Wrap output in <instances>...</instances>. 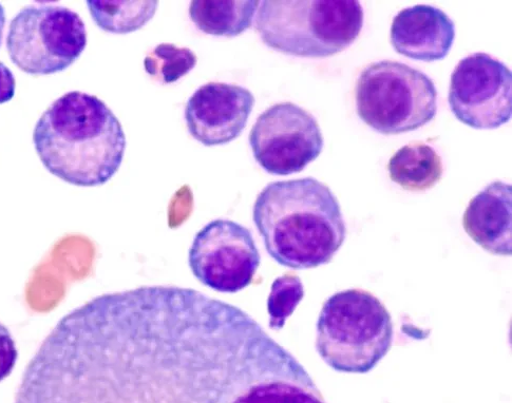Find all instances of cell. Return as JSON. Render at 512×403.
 <instances>
[{
	"label": "cell",
	"mask_w": 512,
	"mask_h": 403,
	"mask_svg": "<svg viewBox=\"0 0 512 403\" xmlns=\"http://www.w3.org/2000/svg\"><path fill=\"white\" fill-rule=\"evenodd\" d=\"M253 220L269 255L292 270L330 263L347 237L337 198L313 178L265 186L256 199Z\"/></svg>",
	"instance_id": "3"
},
{
	"label": "cell",
	"mask_w": 512,
	"mask_h": 403,
	"mask_svg": "<svg viewBox=\"0 0 512 403\" xmlns=\"http://www.w3.org/2000/svg\"><path fill=\"white\" fill-rule=\"evenodd\" d=\"M388 169L394 183L412 193H423L441 181L444 166L433 147L415 142L395 152Z\"/></svg>",
	"instance_id": "14"
},
{
	"label": "cell",
	"mask_w": 512,
	"mask_h": 403,
	"mask_svg": "<svg viewBox=\"0 0 512 403\" xmlns=\"http://www.w3.org/2000/svg\"><path fill=\"white\" fill-rule=\"evenodd\" d=\"M449 106L454 117L471 128L503 126L512 114L511 71L486 53L465 57L451 75Z\"/></svg>",
	"instance_id": "10"
},
{
	"label": "cell",
	"mask_w": 512,
	"mask_h": 403,
	"mask_svg": "<svg viewBox=\"0 0 512 403\" xmlns=\"http://www.w3.org/2000/svg\"><path fill=\"white\" fill-rule=\"evenodd\" d=\"M256 30L262 42L283 54L322 59L349 48L364 27L356 0H263Z\"/></svg>",
	"instance_id": "4"
},
{
	"label": "cell",
	"mask_w": 512,
	"mask_h": 403,
	"mask_svg": "<svg viewBox=\"0 0 512 403\" xmlns=\"http://www.w3.org/2000/svg\"><path fill=\"white\" fill-rule=\"evenodd\" d=\"M6 27V13L2 4H0V47H2L4 31Z\"/></svg>",
	"instance_id": "21"
},
{
	"label": "cell",
	"mask_w": 512,
	"mask_h": 403,
	"mask_svg": "<svg viewBox=\"0 0 512 403\" xmlns=\"http://www.w3.org/2000/svg\"><path fill=\"white\" fill-rule=\"evenodd\" d=\"M390 38L395 51L409 59L442 61L452 48L455 26L442 10L420 5L404 9L394 17Z\"/></svg>",
	"instance_id": "12"
},
{
	"label": "cell",
	"mask_w": 512,
	"mask_h": 403,
	"mask_svg": "<svg viewBox=\"0 0 512 403\" xmlns=\"http://www.w3.org/2000/svg\"><path fill=\"white\" fill-rule=\"evenodd\" d=\"M254 105L249 89L225 83L205 84L186 104L188 131L207 147L229 144L248 124Z\"/></svg>",
	"instance_id": "11"
},
{
	"label": "cell",
	"mask_w": 512,
	"mask_h": 403,
	"mask_svg": "<svg viewBox=\"0 0 512 403\" xmlns=\"http://www.w3.org/2000/svg\"><path fill=\"white\" fill-rule=\"evenodd\" d=\"M250 145L265 171L289 176L320 156L324 137L310 112L293 103H280L259 115L250 133Z\"/></svg>",
	"instance_id": "9"
},
{
	"label": "cell",
	"mask_w": 512,
	"mask_h": 403,
	"mask_svg": "<svg viewBox=\"0 0 512 403\" xmlns=\"http://www.w3.org/2000/svg\"><path fill=\"white\" fill-rule=\"evenodd\" d=\"M33 143L45 168L80 187L106 184L119 171L126 137L115 113L94 95L71 91L37 122Z\"/></svg>",
	"instance_id": "2"
},
{
	"label": "cell",
	"mask_w": 512,
	"mask_h": 403,
	"mask_svg": "<svg viewBox=\"0 0 512 403\" xmlns=\"http://www.w3.org/2000/svg\"><path fill=\"white\" fill-rule=\"evenodd\" d=\"M14 403H327L239 307L180 286L98 296L65 315Z\"/></svg>",
	"instance_id": "1"
},
{
	"label": "cell",
	"mask_w": 512,
	"mask_h": 403,
	"mask_svg": "<svg viewBox=\"0 0 512 403\" xmlns=\"http://www.w3.org/2000/svg\"><path fill=\"white\" fill-rule=\"evenodd\" d=\"M16 81L13 72L0 62V105L6 104L14 98Z\"/></svg>",
	"instance_id": "20"
},
{
	"label": "cell",
	"mask_w": 512,
	"mask_h": 403,
	"mask_svg": "<svg viewBox=\"0 0 512 403\" xmlns=\"http://www.w3.org/2000/svg\"><path fill=\"white\" fill-rule=\"evenodd\" d=\"M86 47L83 19L62 6L23 8L12 19L7 36L12 63L34 76L65 71L80 59Z\"/></svg>",
	"instance_id": "7"
},
{
	"label": "cell",
	"mask_w": 512,
	"mask_h": 403,
	"mask_svg": "<svg viewBox=\"0 0 512 403\" xmlns=\"http://www.w3.org/2000/svg\"><path fill=\"white\" fill-rule=\"evenodd\" d=\"M303 298L305 287L298 276L286 274L277 278L268 299L270 328L274 331L282 330Z\"/></svg>",
	"instance_id": "18"
},
{
	"label": "cell",
	"mask_w": 512,
	"mask_h": 403,
	"mask_svg": "<svg viewBox=\"0 0 512 403\" xmlns=\"http://www.w3.org/2000/svg\"><path fill=\"white\" fill-rule=\"evenodd\" d=\"M17 359L18 351L12 334L7 326L0 323V382L12 374Z\"/></svg>",
	"instance_id": "19"
},
{
	"label": "cell",
	"mask_w": 512,
	"mask_h": 403,
	"mask_svg": "<svg viewBox=\"0 0 512 403\" xmlns=\"http://www.w3.org/2000/svg\"><path fill=\"white\" fill-rule=\"evenodd\" d=\"M87 6L99 28L113 34H127L140 30L153 19L159 3L91 0Z\"/></svg>",
	"instance_id": "16"
},
{
	"label": "cell",
	"mask_w": 512,
	"mask_h": 403,
	"mask_svg": "<svg viewBox=\"0 0 512 403\" xmlns=\"http://www.w3.org/2000/svg\"><path fill=\"white\" fill-rule=\"evenodd\" d=\"M197 62V55L191 49L161 44L146 55L144 68L151 78L167 85L184 78L196 67Z\"/></svg>",
	"instance_id": "17"
},
{
	"label": "cell",
	"mask_w": 512,
	"mask_h": 403,
	"mask_svg": "<svg viewBox=\"0 0 512 403\" xmlns=\"http://www.w3.org/2000/svg\"><path fill=\"white\" fill-rule=\"evenodd\" d=\"M259 3L257 0H201L191 3L189 16L196 27L206 34L235 37L252 27Z\"/></svg>",
	"instance_id": "15"
},
{
	"label": "cell",
	"mask_w": 512,
	"mask_h": 403,
	"mask_svg": "<svg viewBox=\"0 0 512 403\" xmlns=\"http://www.w3.org/2000/svg\"><path fill=\"white\" fill-rule=\"evenodd\" d=\"M358 117L382 134L420 129L438 112L433 81L410 66L383 61L368 66L356 87Z\"/></svg>",
	"instance_id": "6"
},
{
	"label": "cell",
	"mask_w": 512,
	"mask_h": 403,
	"mask_svg": "<svg viewBox=\"0 0 512 403\" xmlns=\"http://www.w3.org/2000/svg\"><path fill=\"white\" fill-rule=\"evenodd\" d=\"M511 198L510 184L493 182L470 201L465 211V232L492 255L512 254Z\"/></svg>",
	"instance_id": "13"
},
{
	"label": "cell",
	"mask_w": 512,
	"mask_h": 403,
	"mask_svg": "<svg viewBox=\"0 0 512 403\" xmlns=\"http://www.w3.org/2000/svg\"><path fill=\"white\" fill-rule=\"evenodd\" d=\"M261 263L250 229L218 219L196 235L188 254L195 278L218 293L236 294L252 282Z\"/></svg>",
	"instance_id": "8"
},
{
	"label": "cell",
	"mask_w": 512,
	"mask_h": 403,
	"mask_svg": "<svg viewBox=\"0 0 512 403\" xmlns=\"http://www.w3.org/2000/svg\"><path fill=\"white\" fill-rule=\"evenodd\" d=\"M394 329L384 303L364 290L330 297L317 322L316 350L340 373L371 372L389 353Z\"/></svg>",
	"instance_id": "5"
}]
</instances>
